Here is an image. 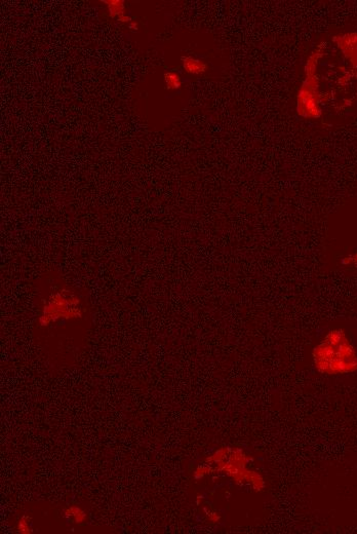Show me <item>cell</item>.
<instances>
[{
  "label": "cell",
  "instance_id": "obj_1",
  "mask_svg": "<svg viewBox=\"0 0 357 534\" xmlns=\"http://www.w3.org/2000/svg\"><path fill=\"white\" fill-rule=\"evenodd\" d=\"M313 364L323 375H345L357 371V351L343 329L330 330L312 351Z\"/></svg>",
  "mask_w": 357,
  "mask_h": 534
},
{
  "label": "cell",
  "instance_id": "obj_2",
  "mask_svg": "<svg viewBox=\"0 0 357 534\" xmlns=\"http://www.w3.org/2000/svg\"><path fill=\"white\" fill-rule=\"evenodd\" d=\"M104 3L107 4L108 12L111 17H117V20L124 15V1L123 0H104Z\"/></svg>",
  "mask_w": 357,
  "mask_h": 534
},
{
  "label": "cell",
  "instance_id": "obj_3",
  "mask_svg": "<svg viewBox=\"0 0 357 534\" xmlns=\"http://www.w3.org/2000/svg\"><path fill=\"white\" fill-rule=\"evenodd\" d=\"M182 61H183L184 68L189 73L199 74V73L204 72L205 69H206V65L204 63H202L201 61H199V60H195L193 58L186 56V58H183Z\"/></svg>",
  "mask_w": 357,
  "mask_h": 534
},
{
  "label": "cell",
  "instance_id": "obj_4",
  "mask_svg": "<svg viewBox=\"0 0 357 534\" xmlns=\"http://www.w3.org/2000/svg\"><path fill=\"white\" fill-rule=\"evenodd\" d=\"M164 80L168 89H176L181 85L180 76L174 72H167L164 74Z\"/></svg>",
  "mask_w": 357,
  "mask_h": 534
},
{
  "label": "cell",
  "instance_id": "obj_5",
  "mask_svg": "<svg viewBox=\"0 0 357 534\" xmlns=\"http://www.w3.org/2000/svg\"><path fill=\"white\" fill-rule=\"evenodd\" d=\"M342 264H344V265H351L352 264V265L357 267V253L348 255L347 257L343 258L342 259Z\"/></svg>",
  "mask_w": 357,
  "mask_h": 534
},
{
  "label": "cell",
  "instance_id": "obj_6",
  "mask_svg": "<svg viewBox=\"0 0 357 534\" xmlns=\"http://www.w3.org/2000/svg\"><path fill=\"white\" fill-rule=\"evenodd\" d=\"M128 29H129L130 31H132V32L137 31V29H138V25H137V23H136V22H130V23L128 24Z\"/></svg>",
  "mask_w": 357,
  "mask_h": 534
},
{
  "label": "cell",
  "instance_id": "obj_7",
  "mask_svg": "<svg viewBox=\"0 0 357 534\" xmlns=\"http://www.w3.org/2000/svg\"><path fill=\"white\" fill-rule=\"evenodd\" d=\"M118 21H119L120 23H128V24H129V23L131 22V17L128 16V15H126V14H124V15L120 16V17L118 18Z\"/></svg>",
  "mask_w": 357,
  "mask_h": 534
}]
</instances>
